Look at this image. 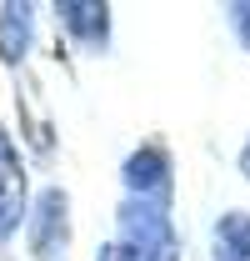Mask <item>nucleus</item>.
<instances>
[{"instance_id": "f03ea898", "label": "nucleus", "mask_w": 250, "mask_h": 261, "mask_svg": "<svg viewBox=\"0 0 250 261\" xmlns=\"http://www.w3.org/2000/svg\"><path fill=\"white\" fill-rule=\"evenodd\" d=\"M25 246L35 261H65L70 256V196L60 186H45L30 201L25 216Z\"/></svg>"}, {"instance_id": "423d86ee", "label": "nucleus", "mask_w": 250, "mask_h": 261, "mask_svg": "<svg viewBox=\"0 0 250 261\" xmlns=\"http://www.w3.org/2000/svg\"><path fill=\"white\" fill-rule=\"evenodd\" d=\"M35 45V5L25 0H5L0 5V61L20 65Z\"/></svg>"}, {"instance_id": "f257e3e1", "label": "nucleus", "mask_w": 250, "mask_h": 261, "mask_svg": "<svg viewBox=\"0 0 250 261\" xmlns=\"http://www.w3.org/2000/svg\"><path fill=\"white\" fill-rule=\"evenodd\" d=\"M110 251H115V261H185L180 231H175V206L120 196Z\"/></svg>"}, {"instance_id": "6e6552de", "label": "nucleus", "mask_w": 250, "mask_h": 261, "mask_svg": "<svg viewBox=\"0 0 250 261\" xmlns=\"http://www.w3.org/2000/svg\"><path fill=\"white\" fill-rule=\"evenodd\" d=\"M220 20H225V31L235 35V45L250 56V0H225L220 5Z\"/></svg>"}, {"instance_id": "7ed1b4c3", "label": "nucleus", "mask_w": 250, "mask_h": 261, "mask_svg": "<svg viewBox=\"0 0 250 261\" xmlns=\"http://www.w3.org/2000/svg\"><path fill=\"white\" fill-rule=\"evenodd\" d=\"M120 186H125V196L175 206V161H170V151H165L160 141L135 146V151L125 156V166H120Z\"/></svg>"}, {"instance_id": "0eeeda50", "label": "nucleus", "mask_w": 250, "mask_h": 261, "mask_svg": "<svg viewBox=\"0 0 250 261\" xmlns=\"http://www.w3.org/2000/svg\"><path fill=\"white\" fill-rule=\"evenodd\" d=\"M210 261H250V211L230 206L210 226Z\"/></svg>"}, {"instance_id": "39448f33", "label": "nucleus", "mask_w": 250, "mask_h": 261, "mask_svg": "<svg viewBox=\"0 0 250 261\" xmlns=\"http://www.w3.org/2000/svg\"><path fill=\"white\" fill-rule=\"evenodd\" d=\"M55 20L80 50H90V56L110 50V5L105 0H60Z\"/></svg>"}, {"instance_id": "20e7f679", "label": "nucleus", "mask_w": 250, "mask_h": 261, "mask_svg": "<svg viewBox=\"0 0 250 261\" xmlns=\"http://www.w3.org/2000/svg\"><path fill=\"white\" fill-rule=\"evenodd\" d=\"M30 216V191H25V166H20V151L10 141V130L0 126V246L25 226Z\"/></svg>"}, {"instance_id": "1a4fd4ad", "label": "nucleus", "mask_w": 250, "mask_h": 261, "mask_svg": "<svg viewBox=\"0 0 250 261\" xmlns=\"http://www.w3.org/2000/svg\"><path fill=\"white\" fill-rule=\"evenodd\" d=\"M235 166H240V176L250 181V136H245V146H240V156H235Z\"/></svg>"}, {"instance_id": "9d476101", "label": "nucleus", "mask_w": 250, "mask_h": 261, "mask_svg": "<svg viewBox=\"0 0 250 261\" xmlns=\"http://www.w3.org/2000/svg\"><path fill=\"white\" fill-rule=\"evenodd\" d=\"M95 261H115V251H110V246H100V256H95Z\"/></svg>"}]
</instances>
